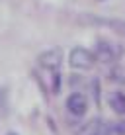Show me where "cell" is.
I'll use <instances>...</instances> for the list:
<instances>
[{
  "label": "cell",
  "mask_w": 125,
  "mask_h": 135,
  "mask_svg": "<svg viewBox=\"0 0 125 135\" xmlns=\"http://www.w3.org/2000/svg\"><path fill=\"white\" fill-rule=\"evenodd\" d=\"M78 20L84 22V24H90V26H104V27H109V30L117 31V33L125 35V20L121 18H112V16H100V14H90V12H84L78 16Z\"/></svg>",
  "instance_id": "cell-1"
},
{
  "label": "cell",
  "mask_w": 125,
  "mask_h": 135,
  "mask_svg": "<svg viewBox=\"0 0 125 135\" xmlns=\"http://www.w3.org/2000/svg\"><path fill=\"white\" fill-rule=\"evenodd\" d=\"M121 53H123L121 45L113 43V41H108V39H100L98 43H96L94 57L102 63H113V61H117V59L121 57Z\"/></svg>",
  "instance_id": "cell-2"
},
{
  "label": "cell",
  "mask_w": 125,
  "mask_h": 135,
  "mask_svg": "<svg viewBox=\"0 0 125 135\" xmlns=\"http://www.w3.org/2000/svg\"><path fill=\"white\" fill-rule=\"evenodd\" d=\"M68 63H71L72 69H78V71H84V69L94 67L96 57L92 51H88L86 47H74L71 49V55H68Z\"/></svg>",
  "instance_id": "cell-3"
},
{
  "label": "cell",
  "mask_w": 125,
  "mask_h": 135,
  "mask_svg": "<svg viewBox=\"0 0 125 135\" xmlns=\"http://www.w3.org/2000/svg\"><path fill=\"white\" fill-rule=\"evenodd\" d=\"M67 110H68V114L74 115V118H82V115L86 114V110H88V98L82 92L74 90L67 98Z\"/></svg>",
  "instance_id": "cell-4"
},
{
  "label": "cell",
  "mask_w": 125,
  "mask_h": 135,
  "mask_svg": "<svg viewBox=\"0 0 125 135\" xmlns=\"http://www.w3.org/2000/svg\"><path fill=\"white\" fill-rule=\"evenodd\" d=\"M39 65L43 69H47V71H59V67H61L63 63V51L59 47H51L47 51H43V53L39 55Z\"/></svg>",
  "instance_id": "cell-5"
},
{
  "label": "cell",
  "mask_w": 125,
  "mask_h": 135,
  "mask_svg": "<svg viewBox=\"0 0 125 135\" xmlns=\"http://www.w3.org/2000/svg\"><path fill=\"white\" fill-rule=\"evenodd\" d=\"M76 135H102V129H104V122L100 118H92L86 119V122H80L78 119V125H72Z\"/></svg>",
  "instance_id": "cell-6"
},
{
  "label": "cell",
  "mask_w": 125,
  "mask_h": 135,
  "mask_svg": "<svg viewBox=\"0 0 125 135\" xmlns=\"http://www.w3.org/2000/svg\"><path fill=\"white\" fill-rule=\"evenodd\" d=\"M108 102H109V106L113 108L115 114L125 115V92H121V90H113L112 94H109Z\"/></svg>",
  "instance_id": "cell-7"
},
{
  "label": "cell",
  "mask_w": 125,
  "mask_h": 135,
  "mask_svg": "<svg viewBox=\"0 0 125 135\" xmlns=\"http://www.w3.org/2000/svg\"><path fill=\"white\" fill-rule=\"evenodd\" d=\"M102 135H125V122H109V123H104Z\"/></svg>",
  "instance_id": "cell-8"
},
{
  "label": "cell",
  "mask_w": 125,
  "mask_h": 135,
  "mask_svg": "<svg viewBox=\"0 0 125 135\" xmlns=\"http://www.w3.org/2000/svg\"><path fill=\"white\" fill-rule=\"evenodd\" d=\"M108 78L112 82H125V69L123 67H113V69H109V73H108Z\"/></svg>",
  "instance_id": "cell-9"
},
{
  "label": "cell",
  "mask_w": 125,
  "mask_h": 135,
  "mask_svg": "<svg viewBox=\"0 0 125 135\" xmlns=\"http://www.w3.org/2000/svg\"><path fill=\"white\" fill-rule=\"evenodd\" d=\"M88 90H90V96H92V100L94 102H98L100 100V82L96 80V78H92L90 82H88Z\"/></svg>",
  "instance_id": "cell-10"
},
{
  "label": "cell",
  "mask_w": 125,
  "mask_h": 135,
  "mask_svg": "<svg viewBox=\"0 0 125 135\" xmlns=\"http://www.w3.org/2000/svg\"><path fill=\"white\" fill-rule=\"evenodd\" d=\"M86 84V80H84V76L82 74H71V86L72 88H78L76 92H80V88Z\"/></svg>",
  "instance_id": "cell-11"
},
{
  "label": "cell",
  "mask_w": 125,
  "mask_h": 135,
  "mask_svg": "<svg viewBox=\"0 0 125 135\" xmlns=\"http://www.w3.org/2000/svg\"><path fill=\"white\" fill-rule=\"evenodd\" d=\"M59 88H61V73L53 71V74H51V90L59 92Z\"/></svg>",
  "instance_id": "cell-12"
},
{
  "label": "cell",
  "mask_w": 125,
  "mask_h": 135,
  "mask_svg": "<svg viewBox=\"0 0 125 135\" xmlns=\"http://www.w3.org/2000/svg\"><path fill=\"white\" fill-rule=\"evenodd\" d=\"M6 112V94H4V90H0V114H4Z\"/></svg>",
  "instance_id": "cell-13"
},
{
  "label": "cell",
  "mask_w": 125,
  "mask_h": 135,
  "mask_svg": "<svg viewBox=\"0 0 125 135\" xmlns=\"http://www.w3.org/2000/svg\"><path fill=\"white\" fill-rule=\"evenodd\" d=\"M8 135H16V133H14V131H12V133H8Z\"/></svg>",
  "instance_id": "cell-14"
}]
</instances>
